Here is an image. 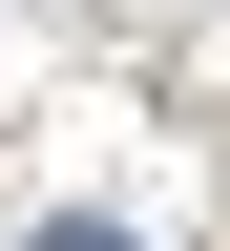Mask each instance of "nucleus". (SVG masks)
Instances as JSON below:
<instances>
[{
    "mask_svg": "<svg viewBox=\"0 0 230 251\" xmlns=\"http://www.w3.org/2000/svg\"><path fill=\"white\" fill-rule=\"evenodd\" d=\"M42 251H126V230H105V209H63V230H42Z\"/></svg>",
    "mask_w": 230,
    "mask_h": 251,
    "instance_id": "obj_1",
    "label": "nucleus"
}]
</instances>
